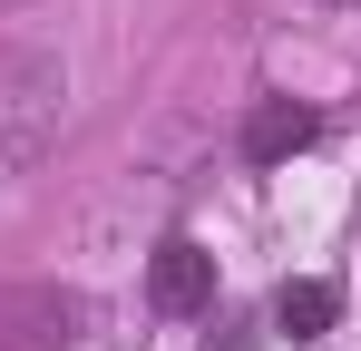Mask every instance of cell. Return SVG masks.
<instances>
[{"label": "cell", "instance_id": "6da1fadb", "mask_svg": "<svg viewBox=\"0 0 361 351\" xmlns=\"http://www.w3.org/2000/svg\"><path fill=\"white\" fill-rule=\"evenodd\" d=\"M59 117H68L59 58H20L10 68V98H0V166H39V147L59 137Z\"/></svg>", "mask_w": 361, "mask_h": 351}, {"label": "cell", "instance_id": "7a4b0ae2", "mask_svg": "<svg viewBox=\"0 0 361 351\" xmlns=\"http://www.w3.org/2000/svg\"><path fill=\"white\" fill-rule=\"evenodd\" d=\"M78 332H88V302L59 283H30L0 302V351H68Z\"/></svg>", "mask_w": 361, "mask_h": 351}, {"label": "cell", "instance_id": "3957f363", "mask_svg": "<svg viewBox=\"0 0 361 351\" xmlns=\"http://www.w3.org/2000/svg\"><path fill=\"white\" fill-rule=\"evenodd\" d=\"M147 302H157V312H205V302H215V254L185 244V234H166L157 264H147Z\"/></svg>", "mask_w": 361, "mask_h": 351}, {"label": "cell", "instance_id": "277c9868", "mask_svg": "<svg viewBox=\"0 0 361 351\" xmlns=\"http://www.w3.org/2000/svg\"><path fill=\"white\" fill-rule=\"evenodd\" d=\"M302 147H312V108H293V98H264V108L244 117V156L254 166H283Z\"/></svg>", "mask_w": 361, "mask_h": 351}, {"label": "cell", "instance_id": "5b68a950", "mask_svg": "<svg viewBox=\"0 0 361 351\" xmlns=\"http://www.w3.org/2000/svg\"><path fill=\"white\" fill-rule=\"evenodd\" d=\"M274 322H283L293 342H322V332L342 322V283H283L274 292Z\"/></svg>", "mask_w": 361, "mask_h": 351}, {"label": "cell", "instance_id": "8992f818", "mask_svg": "<svg viewBox=\"0 0 361 351\" xmlns=\"http://www.w3.org/2000/svg\"><path fill=\"white\" fill-rule=\"evenodd\" d=\"M205 351H244V322H225V332H215V342H205Z\"/></svg>", "mask_w": 361, "mask_h": 351}, {"label": "cell", "instance_id": "52a82bcc", "mask_svg": "<svg viewBox=\"0 0 361 351\" xmlns=\"http://www.w3.org/2000/svg\"><path fill=\"white\" fill-rule=\"evenodd\" d=\"M0 10H10V0H0Z\"/></svg>", "mask_w": 361, "mask_h": 351}]
</instances>
